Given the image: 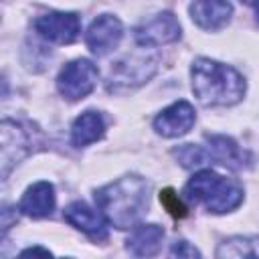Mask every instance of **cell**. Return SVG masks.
Instances as JSON below:
<instances>
[{"label":"cell","mask_w":259,"mask_h":259,"mask_svg":"<svg viewBox=\"0 0 259 259\" xmlns=\"http://www.w3.org/2000/svg\"><path fill=\"white\" fill-rule=\"evenodd\" d=\"M101 214L115 229H132L148 206V184L140 176H121L95 192Z\"/></svg>","instance_id":"6da1fadb"},{"label":"cell","mask_w":259,"mask_h":259,"mask_svg":"<svg viewBox=\"0 0 259 259\" xmlns=\"http://www.w3.org/2000/svg\"><path fill=\"white\" fill-rule=\"evenodd\" d=\"M192 91L206 107H227L245 95V79L239 71L212 59H196L190 67Z\"/></svg>","instance_id":"7a4b0ae2"},{"label":"cell","mask_w":259,"mask_h":259,"mask_svg":"<svg viewBox=\"0 0 259 259\" xmlns=\"http://www.w3.org/2000/svg\"><path fill=\"white\" fill-rule=\"evenodd\" d=\"M186 196L202 204L208 212L225 214L243 202V186L237 180L225 178L212 170L196 172L186 184Z\"/></svg>","instance_id":"3957f363"},{"label":"cell","mask_w":259,"mask_h":259,"mask_svg":"<svg viewBox=\"0 0 259 259\" xmlns=\"http://www.w3.org/2000/svg\"><path fill=\"white\" fill-rule=\"evenodd\" d=\"M97 77V67L89 59H75L61 69L57 77V89L65 99L77 101L95 89Z\"/></svg>","instance_id":"277c9868"},{"label":"cell","mask_w":259,"mask_h":259,"mask_svg":"<svg viewBox=\"0 0 259 259\" xmlns=\"http://www.w3.org/2000/svg\"><path fill=\"white\" fill-rule=\"evenodd\" d=\"M158 69V57L150 55V57H130L123 59L119 63H115V67L109 73L107 79V89L109 91H123V89H134L140 87L142 83H146Z\"/></svg>","instance_id":"5b68a950"},{"label":"cell","mask_w":259,"mask_h":259,"mask_svg":"<svg viewBox=\"0 0 259 259\" xmlns=\"http://www.w3.org/2000/svg\"><path fill=\"white\" fill-rule=\"evenodd\" d=\"M34 30L45 40L71 45L81 32V20L75 12H49L34 20Z\"/></svg>","instance_id":"8992f818"},{"label":"cell","mask_w":259,"mask_h":259,"mask_svg":"<svg viewBox=\"0 0 259 259\" xmlns=\"http://www.w3.org/2000/svg\"><path fill=\"white\" fill-rule=\"evenodd\" d=\"M30 152V138L26 130H22L16 121L4 119L0 125V166L2 178L10 174V170Z\"/></svg>","instance_id":"52a82bcc"},{"label":"cell","mask_w":259,"mask_h":259,"mask_svg":"<svg viewBox=\"0 0 259 259\" xmlns=\"http://www.w3.org/2000/svg\"><path fill=\"white\" fill-rule=\"evenodd\" d=\"M180 38V24L172 12H160L136 28V40L142 47H160Z\"/></svg>","instance_id":"ba28073f"},{"label":"cell","mask_w":259,"mask_h":259,"mask_svg":"<svg viewBox=\"0 0 259 259\" xmlns=\"http://www.w3.org/2000/svg\"><path fill=\"white\" fill-rule=\"evenodd\" d=\"M121 34H123V26L119 18H115L113 14H101L91 22L85 40L93 55L103 57L117 47Z\"/></svg>","instance_id":"9c48e42d"},{"label":"cell","mask_w":259,"mask_h":259,"mask_svg":"<svg viewBox=\"0 0 259 259\" xmlns=\"http://www.w3.org/2000/svg\"><path fill=\"white\" fill-rule=\"evenodd\" d=\"M196 121L194 107L188 101H176L164 111H160L154 119V130L164 138L184 136Z\"/></svg>","instance_id":"30bf717a"},{"label":"cell","mask_w":259,"mask_h":259,"mask_svg":"<svg viewBox=\"0 0 259 259\" xmlns=\"http://www.w3.org/2000/svg\"><path fill=\"white\" fill-rule=\"evenodd\" d=\"M233 14V6L227 0H196L190 6L192 20L204 30L223 28Z\"/></svg>","instance_id":"8fae6325"},{"label":"cell","mask_w":259,"mask_h":259,"mask_svg":"<svg viewBox=\"0 0 259 259\" xmlns=\"http://www.w3.org/2000/svg\"><path fill=\"white\" fill-rule=\"evenodd\" d=\"M65 221L69 225H73L75 229L87 233L89 237H95V239H105V217L99 214L97 210H93L89 204L77 200V202H71L65 212H63Z\"/></svg>","instance_id":"7c38bea8"},{"label":"cell","mask_w":259,"mask_h":259,"mask_svg":"<svg viewBox=\"0 0 259 259\" xmlns=\"http://www.w3.org/2000/svg\"><path fill=\"white\" fill-rule=\"evenodd\" d=\"M206 142H208L210 160H214V162H219L227 168H233V170L249 166V154L233 138H229V136H206Z\"/></svg>","instance_id":"4fadbf2b"},{"label":"cell","mask_w":259,"mask_h":259,"mask_svg":"<svg viewBox=\"0 0 259 259\" xmlns=\"http://www.w3.org/2000/svg\"><path fill=\"white\" fill-rule=\"evenodd\" d=\"M18 208L26 217H32V219L49 217L55 208V188H53V184L40 180V182L28 186L20 204H18Z\"/></svg>","instance_id":"5bb4252c"},{"label":"cell","mask_w":259,"mask_h":259,"mask_svg":"<svg viewBox=\"0 0 259 259\" xmlns=\"http://www.w3.org/2000/svg\"><path fill=\"white\" fill-rule=\"evenodd\" d=\"M164 231L160 225H138L127 239V251L136 257H150L160 251Z\"/></svg>","instance_id":"9a60e30c"},{"label":"cell","mask_w":259,"mask_h":259,"mask_svg":"<svg viewBox=\"0 0 259 259\" xmlns=\"http://www.w3.org/2000/svg\"><path fill=\"white\" fill-rule=\"evenodd\" d=\"M105 134V121H103V115L99 111H83L75 121H73V127H71V142L75 146H89L97 140H101Z\"/></svg>","instance_id":"2e32d148"},{"label":"cell","mask_w":259,"mask_h":259,"mask_svg":"<svg viewBox=\"0 0 259 259\" xmlns=\"http://www.w3.org/2000/svg\"><path fill=\"white\" fill-rule=\"evenodd\" d=\"M217 257H233V259H243V257H253L259 259V237H231L223 241L214 253Z\"/></svg>","instance_id":"e0dca14e"},{"label":"cell","mask_w":259,"mask_h":259,"mask_svg":"<svg viewBox=\"0 0 259 259\" xmlns=\"http://www.w3.org/2000/svg\"><path fill=\"white\" fill-rule=\"evenodd\" d=\"M172 156L184 168H198V166H202V164H206L210 160L208 150H204L200 146H194V144H182V146L174 148L172 150Z\"/></svg>","instance_id":"ac0fdd59"},{"label":"cell","mask_w":259,"mask_h":259,"mask_svg":"<svg viewBox=\"0 0 259 259\" xmlns=\"http://www.w3.org/2000/svg\"><path fill=\"white\" fill-rule=\"evenodd\" d=\"M160 202H162V206H164L174 219H184V217L188 214L186 204L178 198V194H176L172 188H164V190L160 192Z\"/></svg>","instance_id":"d6986e66"},{"label":"cell","mask_w":259,"mask_h":259,"mask_svg":"<svg viewBox=\"0 0 259 259\" xmlns=\"http://www.w3.org/2000/svg\"><path fill=\"white\" fill-rule=\"evenodd\" d=\"M170 257H200V253L186 241H176L170 249Z\"/></svg>","instance_id":"ffe728a7"},{"label":"cell","mask_w":259,"mask_h":259,"mask_svg":"<svg viewBox=\"0 0 259 259\" xmlns=\"http://www.w3.org/2000/svg\"><path fill=\"white\" fill-rule=\"evenodd\" d=\"M22 255H45V257H51V251L49 249H40V247H30V249H24Z\"/></svg>","instance_id":"44dd1931"},{"label":"cell","mask_w":259,"mask_h":259,"mask_svg":"<svg viewBox=\"0 0 259 259\" xmlns=\"http://www.w3.org/2000/svg\"><path fill=\"white\" fill-rule=\"evenodd\" d=\"M241 2H245L247 6H251V8L255 10V16H257V24H259V0H241Z\"/></svg>","instance_id":"7402d4cb"}]
</instances>
